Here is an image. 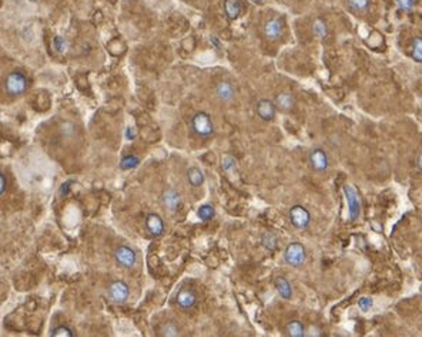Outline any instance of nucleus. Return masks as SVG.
Returning <instances> with one entry per match:
<instances>
[{"mask_svg":"<svg viewBox=\"0 0 422 337\" xmlns=\"http://www.w3.org/2000/svg\"><path fill=\"white\" fill-rule=\"evenodd\" d=\"M191 130L200 138H208L214 134V124L210 114L204 111L197 112L191 120Z\"/></svg>","mask_w":422,"mask_h":337,"instance_id":"nucleus-1","label":"nucleus"},{"mask_svg":"<svg viewBox=\"0 0 422 337\" xmlns=\"http://www.w3.org/2000/svg\"><path fill=\"white\" fill-rule=\"evenodd\" d=\"M28 85L29 83L26 75L20 73V71L10 73L5 80V90L9 95H13V97H19L22 94L26 93Z\"/></svg>","mask_w":422,"mask_h":337,"instance_id":"nucleus-2","label":"nucleus"},{"mask_svg":"<svg viewBox=\"0 0 422 337\" xmlns=\"http://www.w3.org/2000/svg\"><path fill=\"white\" fill-rule=\"evenodd\" d=\"M307 259V251L305 246L300 242H291L287 245L285 251H284V261L287 265H290L291 268H300L304 265Z\"/></svg>","mask_w":422,"mask_h":337,"instance_id":"nucleus-3","label":"nucleus"},{"mask_svg":"<svg viewBox=\"0 0 422 337\" xmlns=\"http://www.w3.org/2000/svg\"><path fill=\"white\" fill-rule=\"evenodd\" d=\"M288 218H290L291 225L300 231L307 229L311 224V214L308 212V209L302 205L292 206L288 212Z\"/></svg>","mask_w":422,"mask_h":337,"instance_id":"nucleus-4","label":"nucleus"},{"mask_svg":"<svg viewBox=\"0 0 422 337\" xmlns=\"http://www.w3.org/2000/svg\"><path fill=\"white\" fill-rule=\"evenodd\" d=\"M129 296H130V289H129V285L126 282L114 281L107 288V298L116 305L126 303Z\"/></svg>","mask_w":422,"mask_h":337,"instance_id":"nucleus-5","label":"nucleus"},{"mask_svg":"<svg viewBox=\"0 0 422 337\" xmlns=\"http://www.w3.org/2000/svg\"><path fill=\"white\" fill-rule=\"evenodd\" d=\"M342 191H344V195H345V199H347L349 219L351 221H356L359 214H361V199H359V195H358V191L352 185H344Z\"/></svg>","mask_w":422,"mask_h":337,"instance_id":"nucleus-6","label":"nucleus"},{"mask_svg":"<svg viewBox=\"0 0 422 337\" xmlns=\"http://www.w3.org/2000/svg\"><path fill=\"white\" fill-rule=\"evenodd\" d=\"M114 259L119 266H122L124 269H132L137 262V253L134 252V249H132L130 246L122 245V246L116 248Z\"/></svg>","mask_w":422,"mask_h":337,"instance_id":"nucleus-7","label":"nucleus"},{"mask_svg":"<svg viewBox=\"0 0 422 337\" xmlns=\"http://www.w3.org/2000/svg\"><path fill=\"white\" fill-rule=\"evenodd\" d=\"M308 162H310L311 168L315 172H324L328 169L329 165L328 155L322 148H314L308 154Z\"/></svg>","mask_w":422,"mask_h":337,"instance_id":"nucleus-8","label":"nucleus"},{"mask_svg":"<svg viewBox=\"0 0 422 337\" xmlns=\"http://www.w3.org/2000/svg\"><path fill=\"white\" fill-rule=\"evenodd\" d=\"M255 111L257 115L263 120V121L270 122L275 118V112H277V105L271 100L263 98L260 100L257 105H255Z\"/></svg>","mask_w":422,"mask_h":337,"instance_id":"nucleus-9","label":"nucleus"},{"mask_svg":"<svg viewBox=\"0 0 422 337\" xmlns=\"http://www.w3.org/2000/svg\"><path fill=\"white\" fill-rule=\"evenodd\" d=\"M284 31V21L280 17H274V19L268 20L264 26V34L268 40H278L282 36Z\"/></svg>","mask_w":422,"mask_h":337,"instance_id":"nucleus-10","label":"nucleus"},{"mask_svg":"<svg viewBox=\"0 0 422 337\" xmlns=\"http://www.w3.org/2000/svg\"><path fill=\"white\" fill-rule=\"evenodd\" d=\"M176 300H177V305L181 309L188 310L196 305V302H197V295H196V292L193 291V289L183 288V289L178 291L177 299Z\"/></svg>","mask_w":422,"mask_h":337,"instance_id":"nucleus-11","label":"nucleus"},{"mask_svg":"<svg viewBox=\"0 0 422 337\" xmlns=\"http://www.w3.org/2000/svg\"><path fill=\"white\" fill-rule=\"evenodd\" d=\"M146 229L151 236H161L164 232V222L157 214H149L146 216Z\"/></svg>","mask_w":422,"mask_h":337,"instance_id":"nucleus-12","label":"nucleus"},{"mask_svg":"<svg viewBox=\"0 0 422 337\" xmlns=\"http://www.w3.org/2000/svg\"><path fill=\"white\" fill-rule=\"evenodd\" d=\"M161 202H163V205L166 206L169 211H171V212L177 211V208L180 206V204H181L180 192L176 191V189H173V188L166 189V191L163 192V195H161Z\"/></svg>","mask_w":422,"mask_h":337,"instance_id":"nucleus-13","label":"nucleus"},{"mask_svg":"<svg viewBox=\"0 0 422 337\" xmlns=\"http://www.w3.org/2000/svg\"><path fill=\"white\" fill-rule=\"evenodd\" d=\"M216 94L221 101H230V100H233V97H234L235 90L231 83H228V81H220V83L216 85Z\"/></svg>","mask_w":422,"mask_h":337,"instance_id":"nucleus-14","label":"nucleus"},{"mask_svg":"<svg viewBox=\"0 0 422 337\" xmlns=\"http://www.w3.org/2000/svg\"><path fill=\"white\" fill-rule=\"evenodd\" d=\"M274 286L275 289L278 292V295L281 296L284 300H290L292 298V288H291V283L285 278L282 276H278L275 281H274Z\"/></svg>","mask_w":422,"mask_h":337,"instance_id":"nucleus-15","label":"nucleus"},{"mask_svg":"<svg viewBox=\"0 0 422 337\" xmlns=\"http://www.w3.org/2000/svg\"><path fill=\"white\" fill-rule=\"evenodd\" d=\"M224 13L230 20L238 19L241 13V1L240 0H224Z\"/></svg>","mask_w":422,"mask_h":337,"instance_id":"nucleus-16","label":"nucleus"},{"mask_svg":"<svg viewBox=\"0 0 422 337\" xmlns=\"http://www.w3.org/2000/svg\"><path fill=\"white\" fill-rule=\"evenodd\" d=\"M295 104V98L291 93H280L275 97V105L282 111H290Z\"/></svg>","mask_w":422,"mask_h":337,"instance_id":"nucleus-17","label":"nucleus"},{"mask_svg":"<svg viewBox=\"0 0 422 337\" xmlns=\"http://www.w3.org/2000/svg\"><path fill=\"white\" fill-rule=\"evenodd\" d=\"M187 179L188 182H190V185L194 188L201 187L204 184V181H206L203 171L197 168V167H190L187 169Z\"/></svg>","mask_w":422,"mask_h":337,"instance_id":"nucleus-18","label":"nucleus"},{"mask_svg":"<svg viewBox=\"0 0 422 337\" xmlns=\"http://www.w3.org/2000/svg\"><path fill=\"white\" fill-rule=\"evenodd\" d=\"M285 335L290 337L305 336V328L300 320H291L285 325Z\"/></svg>","mask_w":422,"mask_h":337,"instance_id":"nucleus-19","label":"nucleus"},{"mask_svg":"<svg viewBox=\"0 0 422 337\" xmlns=\"http://www.w3.org/2000/svg\"><path fill=\"white\" fill-rule=\"evenodd\" d=\"M261 245H263L267 251L274 252V251L277 249V246H278V238H277V235L274 234V232H270V231L264 232V234L261 235Z\"/></svg>","mask_w":422,"mask_h":337,"instance_id":"nucleus-20","label":"nucleus"},{"mask_svg":"<svg viewBox=\"0 0 422 337\" xmlns=\"http://www.w3.org/2000/svg\"><path fill=\"white\" fill-rule=\"evenodd\" d=\"M347 4L349 9L355 13H364L369 9L371 0H347Z\"/></svg>","mask_w":422,"mask_h":337,"instance_id":"nucleus-21","label":"nucleus"},{"mask_svg":"<svg viewBox=\"0 0 422 337\" xmlns=\"http://www.w3.org/2000/svg\"><path fill=\"white\" fill-rule=\"evenodd\" d=\"M197 215L201 221L207 222V221H211V219L216 216V209H214V206L213 205H208V204H206V205H201L200 208H198Z\"/></svg>","mask_w":422,"mask_h":337,"instance_id":"nucleus-22","label":"nucleus"},{"mask_svg":"<svg viewBox=\"0 0 422 337\" xmlns=\"http://www.w3.org/2000/svg\"><path fill=\"white\" fill-rule=\"evenodd\" d=\"M412 58L416 63H422V37H413L411 43Z\"/></svg>","mask_w":422,"mask_h":337,"instance_id":"nucleus-23","label":"nucleus"},{"mask_svg":"<svg viewBox=\"0 0 422 337\" xmlns=\"http://www.w3.org/2000/svg\"><path fill=\"white\" fill-rule=\"evenodd\" d=\"M312 31H314V34H315L318 38L327 37V34H328V28H327L325 21H324L322 19L315 20V21H314V24H312Z\"/></svg>","mask_w":422,"mask_h":337,"instance_id":"nucleus-24","label":"nucleus"},{"mask_svg":"<svg viewBox=\"0 0 422 337\" xmlns=\"http://www.w3.org/2000/svg\"><path fill=\"white\" fill-rule=\"evenodd\" d=\"M139 164H140V159H139V157H136V155H127V157H124V158L122 159V162H120V168L124 169V171H129V169H133V168H136V167H139Z\"/></svg>","mask_w":422,"mask_h":337,"instance_id":"nucleus-25","label":"nucleus"},{"mask_svg":"<svg viewBox=\"0 0 422 337\" xmlns=\"http://www.w3.org/2000/svg\"><path fill=\"white\" fill-rule=\"evenodd\" d=\"M52 337H75V333L73 330L67 326H59V328H55L52 330L50 333Z\"/></svg>","mask_w":422,"mask_h":337,"instance_id":"nucleus-26","label":"nucleus"},{"mask_svg":"<svg viewBox=\"0 0 422 337\" xmlns=\"http://www.w3.org/2000/svg\"><path fill=\"white\" fill-rule=\"evenodd\" d=\"M161 335L167 337H177L180 336V330H178V328L174 323H167L161 329Z\"/></svg>","mask_w":422,"mask_h":337,"instance_id":"nucleus-27","label":"nucleus"},{"mask_svg":"<svg viewBox=\"0 0 422 337\" xmlns=\"http://www.w3.org/2000/svg\"><path fill=\"white\" fill-rule=\"evenodd\" d=\"M221 168L224 171H233L237 168V159L231 155H224L221 158Z\"/></svg>","mask_w":422,"mask_h":337,"instance_id":"nucleus-28","label":"nucleus"},{"mask_svg":"<svg viewBox=\"0 0 422 337\" xmlns=\"http://www.w3.org/2000/svg\"><path fill=\"white\" fill-rule=\"evenodd\" d=\"M53 44H55V48H56L57 53H65L66 51V47H67V43L65 38L62 37V36H56L55 37V40H53Z\"/></svg>","mask_w":422,"mask_h":337,"instance_id":"nucleus-29","label":"nucleus"},{"mask_svg":"<svg viewBox=\"0 0 422 337\" xmlns=\"http://www.w3.org/2000/svg\"><path fill=\"white\" fill-rule=\"evenodd\" d=\"M372 306H374V302H372L371 298H361V299L358 300V308L362 312H368Z\"/></svg>","mask_w":422,"mask_h":337,"instance_id":"nucleus-30","label":"nucleus"},{"mask_svg":"<svg viewBox=\"0 0 422 337\" xmlns=\"http://www.w3.org/2000/svg\"><path fill=\"white\" fill-rule=\"evenodd\" d=\"M396 4L399 6V9L403 10V11H409V10L413 9V4H415V0H395Z\"/></svg>","mask_w":422,"mask_h":337,"instance_id":"nucleus-31","label":"nucleus"},{"mask_svg":"<svg viewBox=\"0 0 422 337\" xmlns=\"http://www.w3.org/2000/svg\"><path fill=\"white\" fill-rule=\"evenodd\" d=\"M8 191V178L6 175L0 171V198L3 197Z\"/></svg>","mask_w":422,"mask_h":337,"instance_id":"nucleus-32","label":"nucleus"},{"mask_svg":"<svg viewBox=\"0 0 422 337\" xmlns=\"http://www.w3.org/2000/svg\"><path fill=\"white\" fill-rule=\"evenodd\" d=\"M70 184H72V182H65V184L60 187L59 192H60L62 195H67V194H69V191H70V187H72Z\"/></svg>","mask_w":422,"mask_h":337,"instance_id":"nucleus-33","label":"nucleus"},{"mask_svg":"<svg viewBox=\"0 0 422 337\" xmlns=\"http://www.w3.org/2000/svg\"><path fill=\"white\" fill-rule=\"evenodd\" d=\"M210 43H211V44H214V47H216L217 50H220V48H221V44H220V41H218V38H217L216 36H211V37H210Z\"/></svg>","mask_w":422,"mask_h":337,"instance_id":"nucleus-34","label":"nucleus"},{"mask_svg":"<svg viewBox=\"0 0 422 337\" xmlns=\"http://www.w3.org/2000/svg\"><path fill=\"white\" fill-rule=\"evenodd\" d=\"M418 168L422 171V152L419 154V157H418Z\"/></svg>","mask_w":422,"mask_h":337,"instance_id":"nucleus-35","label":"nucleus"}]
</instances>
